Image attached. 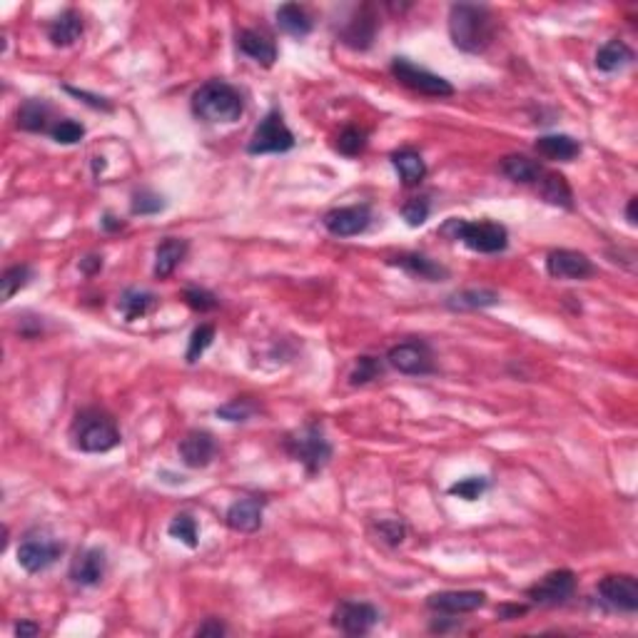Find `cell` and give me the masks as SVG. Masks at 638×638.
<instances>
[{
    "instance_id": "6da1fadb",
    "label": "cell",
    "mask_w": 638,
    "mask_h": 638,
    "mask_svg": "<svg viewBox=\"0 0 638 638\" xmlns=\"http://www.w3.org/2000/svg\"><path fill=\"white\" fill-rule=\"evenodd\" d=\"M496 20L486 5L456 3L449 11V35L454 48L464 53H484L494 43Z\"/></svg>"
},
{
    "instance_id": "7a4b0ae2",
    "label": "cell",
    "mask_w": 638,
    "mask_h": 638,
    "mask_svg": "<svg viewBox=\"0 0 638 638\" xmlns=\"http://www.w3.org/2000/svg\"><path fill=\"white\" fill-rule=\"evenodd\" d=\"M73 447L85 454H105L115 449L120 441L118 422L103 409H82L70 424Z\"/></svg>"
},
{
    "instance_id": "3957f363",
    "label": "cell",
    "mask_w": 638,
    "mask_h": 638,
    "mask_svg": "<svg viewBox=\"0 0 638 638\" xmlns=\"http://www.w3.org/2000/svg\"><path fill=\"white\" fill-rule=\"evenodd\" d=\"M192 113L205 122H235L245 113L242 95L225 80H207L192 95Z\"/></svg>"
},
{
    "instance_id": "277c9868",
    "label": "cell",
    "mask_w": 638,
    "mask_h": 638,
    "mask_svg": "<svg viewBox=\"0 0 638 638\" xmlns=\"http://www.w3.org/2000/svg\"><path fill=\"white\" fill-rule=\"evenodd\" d=\"M284 449H287V454L292 456L294 462H300V464L305 466V471L309 477L319 474L332 459V444H330V439L324 437V429L315 424V422L305 424L294 434H287Z\"/></svg>"
},
{
    "instance_id": "5b68a950",
    "label": "cell",
    "mask_w": 638,
    "mask_h": 638,
    "mask_svg": "<svg viewBox=\"0 0 638 638\" xmlns=\"http://www.w3.org/2000/svg\"><path fill=\"white\" fill-rule=\"evenodd\" d=\"M441 235L452 239H462L469 250L481 254L504 253L509 245V232L499 222H466V220H449L441 227Z\"/></svg>"
},
{
    "instance_id": "8992f818",
    "label": "cell",
    "mask_w": 638,
    "mask_h": 638,
    "mask_svg": "<svg viewBox=\"0 0 638 638\" xmlns=\"http://www.w3.org/2000/svg\"><path fill=\"white\" fill-rule=\"evenodd\" d=\"M66 544L51 533L48 529H33L23 536V541L18 546V564L27 573H40L51 569L58 558L63 556Z\"/></svg>"
},
{
    "instance_id": "52a82bcc",
    "label": "cell",
    "mask_w": 638,
    "mask_h": 638,
    "mask_svg": "<svg viewBox=\"0 0 638 638\" xmlns=\"http://www.w3.org/2000/svg\"><path fill=\"white\" fill-rule=\"evenodd\" d=\"M392 75L414 93L426 95V97H449L454 95V85L449 80H444L437 73L426 70V67L414 66L407 58H394L392 60Z\"/></svg>"
},
{
    "instance_id": "ba28073f",
    "label": "cell",
    "mask_w": 638,
    "mask_h": 638,
    "mask_svg": "<svg viewBox=\"0 0 638 638\" xmlns=\"http://www.w3.org/2000/svg\"><path fill=\"white\" fill-rule=\"evenodd\" d=\"M294 147L292 130L284 125V118L277 110L267 113L265 120H260V125L254 128L253 137L247 143L250 155H269V152H287Z\"/></svg>"
},
{
    "instance_id": "9c48e42d",
    "label": "cell",
    "mask_w": 638,
    "mask_h": 638,
    "mask_svg": "<svg viewBox=\"0 0 638 638\" xmlns=\"http://www.w3.org/2000/svg\"><path fill=\"white\" fill-rule=\"evenodd\" d=\"M386 362L401 374H414V377H422V374L434 372V357H432V349L426 342L419 339H409V342H399L389 352H386Z\"/></svg>"
},
{
    "instance_id": "30bf717a",
    "label": "cell",
    "mask_w": 638,
    "mask_h": 638,
    "mask_svg": "<svg viewBox=\"0 0 638 638\" xmlns=\"http://www.w3.org/2000/svg\"><path fill=\"white\" fill-rule=\"evenodd\" d=\"M332 624L346 636H364L379 624V611L367 601H342L334 609Z\"/></svg>"
},
{
    "instance_id": "8fae6325",
    "label": "cell",
    "mask_w": 638,
    "mask_h": 638,
    "mask_svg": "<svg viewBox=\"0 0 638 638\" xmlns=\"http://www.w3.org/2000/svg\"><path fill=\"white\" fill-rule=\"evenodd\" d=\"M576 591V576L569 569H558V572L546 573L544 579H539L536 584L526 591V596L532 598L536 606H561L573 596Z\"/></svg>"
},
{
    "instance_id": "7c38bea8",
    "label": "cell",
    "mask_w": 638,
    "mask_h": 638,
    "mask_svg": "<svg viewBox=\"0 0 638 638\" xmlns=\"http://www.w3.org/2000/svg\"><path fill=\"white\" fill-rule=\"evenodd\" d=\"M598 596L613 611H638V581L631 573H613L598 584Z\"/></svg>"
},
{
    "instance_id": "4fadbf2b",
    "label": "cell",
    "mask_w": 638,
    "mask_h": 638,
    "mask_svg": "<svg viewBox=\"0 0 638 638\" xmlns=\"http://www.w3.org/2000/svg\"><path fill=\"white\" fill-rule=\"evenodd\" d=\"M324 227L334 237H354L372 225L370 205H352V207H334L324 214Z\"/></svg>"
},
{
    "instance_id": "5bb4252c",
    "label": "cell",
    "mask_w": 638,
    "mask_h": 638,
    "mask_svg": "<svg viewBox=\"0 0 638 638\" xmlns=\"http://www.w3.org/2000/svg\"><path fill=\"white\" fill-rule=\"evenodd\" d=\"M214 456H217V441L205 429H192L180 441V459L190 469H205L213 464Z\"/></svg>"
},
{
    "instance_id": "9a60e30c",
    "label": "cell",
    "mask_w": 638,
    "mask_h": 638,
    "mask_svg": "<svg viewBox=\"0 0 638 638\" xmlns=\"http://www.w3.org/2000/svg\"><path fill=\"white\" fill-rule=\"evenodd\" d=\"M546 272L556 279H586L594 275V262L576 250H554L546 257Z\"/></svg>"
},
{
    "instance_id": "2e32d148",
    "label": "cell",
    "mask_w": 638,
    "mask_h": 638,
    "mask_svg": "<svg viewBox=\"0 0 638 638\" xmlns=\"http://www.w3.org/2000/svg\"><path fill=\"white\" fill-rule=\"evenodd\" d=\"M486 603V594L484 591H439L426 596V606L437 613H471L481 609Z\"/></svg>"
},
{
    "instance_id": "e0dca14e",
    "label": "cell",
    "mask_w": 638,
    "mask_h": 638,
    "mask_svg": "<svg viewBox=\"0 0 638 638\" xmlns=\"http://www.w3.org/2000/svg\"><path fill=\"white\" fill-rule=\"evenodd\" d=\"M107 556L103 549H85L70 564V579L78 586H97L105 579Z\"/></svg>"
},
{
    "instance_id": "ac0fdd59",
    "label": "cell",
    "mask_w": 638,
    "mask_h": 638,
    "mask_svg": "<svg viewBox=\"0 0 638 638\" xmlns=\"http://www.w3.org/2000/svg\"><path fill=\"white\" fill-rule=\"evenodd\" d=\"M262 514H265V502L257 496H245L227 509L225 524L232 532L253 533L262 526Z\"/></svg>"
},
{
    "instance_id": "d6986e66",
    "label": "cell",
    "mask_w": 638,
    "mask_h": 638,
    "mask_svg": "<svg viewBox=\"0 0 638 638\" xmlns=\"http://www.w3.org/2000/svg\"><path fill=\"white\" fill-rule=\"evenodd\" d=\"M377 27H379V20H377V15L372 13V8H362V11L346 23L339 40H342L345 45H349L352 51H367L374 43Z\"/></svg>"
},
{
    "instance_id": "ffe728a7",
    "label": "cell",
    "mask_w": 638,
    "mask_h": 638,
    "mask_svg": "<svg viewBox=\"0 0 638 638\" xmlns=\"http://www.w3.org/2000/svg\"><path fill=\"white\" fill-rule=\"evenodd\" d=\"M389 265L404 269L407 275H412L416 279H426V282H441V279L449 277V269L444 265H439L437 260L426 257V254H399V257L389 260Z\"/></svg>"
},
{
    "instance_id": "44dd1931",
    "label": "cell",
    "mask_w": 638,
    "mask_h": 638,
    "mask_svg": "<svg viewBox=\"0 0 638 638\" xmlns=\"http://www.w3.org/2000/svg\"><path fill=\"white\" fill-rule=\"evenodd\" d=\"M237 48L247 55V58H253L254 63H260V66L265 67H272L275 66V60H277V45L267 38L265 33L253 30V27H247V30L239 33Z\"/></svg>"
},
{
    "instance_id": "7402d4cb",
    "label": "cell",
    "mask_w": 638,
    "mask_h": 638,
    "mask_svg": "<svg viewBox=\"0 0 638 638\" xmlns=\"http://www.w3.org/2000/svg\"><path fill=\"white\" fill-rule=\"evenodd\" d=\"M187 247H190L187 239H180V237L162 239L158 247H155V267H152L155 277L158 279L170 277L175 269H177V265L185 260Z\"/></svg>"
},
{
    "instance_id": "603a6c76",
    "label": "cell",
    "mask_w": 638,
    "mask_h": 638,
    "mask_svg": "<svg viewBox=\"0 0 638 638\" xmlns=\"http://www.w3.org/2000/svg\"><path fill=\"white\" fill-rule=\"evenodd\" d=\"M80 35H82V15L78 11H73V8L63 11L48 26V38H51L55 48H67V45L78 43Z\"/></svg>"
},
{
    "instance_id": "cb8c5ba5",
    "label": "cell",
    "mask_w": 638,
    "mask_h": 638,
    "mask_svg": "<svg viewBox=\"0 0 638 638\" xmlns=\"http://www.w3.org/2000/svg\"><path fill=\"white\" fill-rule=\"evenodd\" d=\"M536 152L546 160H558V162H569V160L579 158L581 152V143L573 140L572 135H541L536 143Z\"/></svg>"
},
{
    "instance_id": "d4e9b609",
    "label": "cell",
    "mask_w": 638,
    "mask_h": 638,
    "mask_svg": "<svg viewBox=\"0 0 638 638\" xmlns=\"http://www.w3.org/2000/svg\"><path fill=\"white\" fill-rule=\"evenodd\" d=\"M392 165L397 170L399 180L404 187H416L422 180L426 177V165L422 155L412 150V147H404V150H397L392 155Z\"/></svg>"
},
{
    "instance_id": "484cf974",
    "label": "cell",
    "mask_w": 638,
    "mask_h": 638,
    "mask_svg": "<svg viewBox=\"0 0 638 638\" xmlns=\"http://www.w3.org/2000/svg\"><path fill=\"white\" fill-rule=\"evenodd\" d=\"M499 167L511 183H518V185H536L539 177L544 175V167L526 155H506Z\"/></svg>"
},
{
    "instance_id": "4316f807",
    "label": "cell",
    "mask_w": 638,
    "mask_h": 638,
    "mask_svg": "<svg viewBox=\"0 0 638 638\" xmlns=\"http://www.w3.org/2000/svg\"><path fill=\"white\" fill-rule=\"evenodd\" d=\"M277 26L282 33H287L292 38H307L312 33V18L302 5L284 3L277 8Z\"/></svg>"
},
{
    "instance_id": "83f0119b",
    "label": "cell",
    "mask_w": 638,
    "mask_h": 638,
    "mask_svg": "<svg viewBox=\"0 0 638 638\" xmlns=\"http://www.w3.org/2000/svg\"><path fill=\"white\" fill-rule=\"evenodd\" d=\"M539 195L549 202V205H556V207H566V210H572L573 207V195H572V187L566 183V177L558 173H546L539 177Z\"/></svg>"
},
{
    "instance_id": "f1b7e54d",
    "label": "cell",
    "mask_w": 638,
    "mask_h": 638,
    "mask_svg": "<svg viewBox=\"0 0 638 638\" xmlns=\"http://www.w3.org/2000/svg\"><path fill=\"white\" fill-rule=\"evenodd\" d=\"M18 128L27 133L51 130V105L45 100H26L18 107Z\"/></svg>"
},
{
    "instance_id": "f546056e",
    "label": "cell",
    "mask_w": 638,
    "mask_h": 638,
    "mask_svg": "<svg viewBox=\"0 0 638 638\" xmlns=\"http://www.w3.org/2000/svg\"><path fill=\"white\" fill-rule=\"evenodd\" d=\"M634 60V51L626 45L624 40H609L598 48L596 67L601 73H616Z\"/></svg>"
},
{
    "instance_id": "4dcf8cb0",
    "label": "cell",
    "mask_w": 638,
    "mask_h": 638,
    "mask_svg": "<svg viewBox=\"0 0 638 638\" xmlns=\"http://www.w3.org/2000/svg\"><path fill=\"white\" fill-rule=\"evenodd\" d=\"M158 305V297L145 290H128V292L120 297L118 309L122 312V317L128 322L145 317L147 312H152V307Z\"/></svg>"
},
{
    "instance_id": "1f68e13d",
    "label": "cell",
    "mask_w": 638,
    "mask_h": 638,
    "mask_svg": "<svg viewBox=\"0 0 638 638\" xmlns=\"http://www.w3.org/2000/svg\"><path fill=\"white\" fill-rule=\"evenodd\" d=\"M33 277V269L27 265H15L11 269L3 272V279H0V287H3V302L13 300L15 292H20L26 287L27 282Z\"/></svg>"
},
{
    "instance_id": "d6a6232c",
    "label": "cell",
    "mask_w": 638,
    "mask_h": 638,
    "mask_svg": "<svg viewBox=\"0 0 638 638\" xmlns=\"http://www.w3.org/2000/svg\"><path fill=\"white\" fill-rule=\"evenodd\" d=\"M370 135H367V130H362V128H345L342 133H339V137H337V150L342 152V155H346V158H357V155H362L364 150H367V140Z\"/></svg>"
},
{
    "instance_id": "836d02e7",
    "label": "cell",
    "mask_w": 638,
    "mask_h": 638,
    "mask_svg": "<svg viewBox=\"0 0 638 638\" xmlns=\"http://www.w3.org/2000/svg\"><path fill=\"white\" fill-rule=\"evenodd\" d=\"M382 362L377 357H359L354 362V370L349 374V385L352 386H364L374 382V379H379L382 377Z\"/></svg>"
},
{
    "instance_id": "e575fe53",
    "label": "cell",
    "mask_w": 638,
    "mask_h": 638,
    "mask_svg": "<svg viewBox=\"0 0 638 638\" xmlns=\"http://www.w3.org/2000/svg\"><path fill=\"white\" fill-rule=\"evenodd\" d=\"M167 533L177 539V541H183L185 546L190 549H195L198 546V521L190 517V514H177V517L170 521V526H167Z\"/></svg>"
},
{
    "instance_id": "d590c367",
    "label": "cell",
    "mask_w": 638,
    "mask_h": 638,
    "mask_svg": "<svg viewBox=\"0 0 638 638\" xmlns=\"http://www.w3.org/2000/svg\"><path fill=\"white\" fill-rule=\"evenodd\" d=\"M499 302V294L492 290H466L462 294H454L449 305L454 309H477V307H492Z\"/></svg>"
},
{
    "instance_id": "8d00e7d4",
    "label": "cell",
    "mask_w": 638,
    "mask_h": 638,
    "mask_svg": "<svg viewBox=\"0 0 638 638\" xmlns=\"http://www.w3.org/2000/svg\"><path fill=\"white\" fill-rule=\"evenodd\" d=\"M374 529H377V536L389 546H399L407 539V524L397 517L377 518V521H374Z\"/></svg>"
},
{
    "instance_id": "74e56055",
    "label": "cell",
    "mask_w": 638,
    "mask_h": 638,
    "mask_svg": "<svg viewBox=\"0 0 638 638\" xmlns=\"http://www.w3.org/2000/svg\"><path fill=\"white\" fill-rule=\"evenodd\" d=\"M214 339V327L213 324H199L195 327V332L190 334V345H187V364H195L205 352H207V346L213 345Z\"/></svg>"
},
{
    "instance_id": "f35d334b",
    "label": "cell",
    "mask_w": 638,
    "mask_h": 638,
    "mask_svg": "<svg viewBox=\"0 0 638 638\" xmlns=\"http://www.w3.org/2000/svg\"><path fill=\"white\" fill-rule=\"evenodd\" d=\"M257 404H254L253 399L242 397V399H232V401H227L222 407H217V416H222L227 422H247L253 414H257Z\"/></svg>"
},
{
    "instance_id": "ab89813d",
    "label": "cell",
    "mask_w": 638,
    "mask_h": 638,
    "mask_svg": "<svg viewBox=\"0 0 638 638\" xmlns=\"http://www.w3.org/2000/svg\"><path fill=\"white\" fill-rule=\"evenodd\" d=\"M489 489V478L484 477H466L462 481H456L449 486V494L452 496H459V499H464V502H477L481 499L484 494Z\"/></svg>"
},
{
    "instance_id": "60d3db41",
    "label": "cell",
    "mask_w": 638,
    "mask_h": 638,
    "mask_svg": "<svg viewBox=\"0 0 638 638\" xmlns=\"http://www.w3.org/2000/svg\"><path fill=\"white\" fill-rule=\"evenodd\" d=\"M51 137L60 145H75L85 137V128L75 122V120H58L51 128Z\"/></svg>"
},
{
    "instance_id": "b9f144b4",
    "label": "cell",
    "mask_w": 638,
    "mask_h": 638,
    "mask_svg": "<svg viewBox=\"0 0 638 638\" xmlns=\"http://www.w3.org/2000/svg\"><path fill=\"white\" fill-rule=\"evenodd\" d=\"M165 210V199L152 190H140L133 195V213L135 214H158Z\"/></svg>"
},
{
    "instance_id": "7bdbcfd3",
    "label": "cell",
    "mask_w": 638,
    "mask_h": 638,
    "mask_svg": "<svg viewBox=\"0 0 638 638\" xmlns=\"http://www.w3.org/2000/svg\"><path fill=\"white\" fill-rule=\"evenodd\" d=\"M429 213H432V205H429L426 198H412L409 202H404V207H401V217L407 220L409 227L424 225L426 220H429Z\"/></svg>"
},
{
    "instance_id": "ee69618b",
    "label": "cell",
    "mask_w": 638,
    "mask_h": 638,
    "mask_svg": "<svg viewBox=\"0 0 638 638\" xmlns=\"http://www.w3.org/2000/svg\"><path fill=\"white\" fill-rule=\"evenodd\" d=\"M183 300L195 312H210V309L217 307V297L213 292H207V290H202V287H187L185 292H183Z\"/></svg>"
},
{
    "instance_id": "f6af8a7d",
    "label": "cell",
    "mask_w": 638,
    "mask_h": 638,
    "mask_svg": "<svg viewBox=\"0 0 638 638\" xmlns=\"http://www.w3.org/2000/svg\"><path fill=\"white\" fill-rule=\"evenodd\" d=\"M198 636H225L227 628L225 624H220L217 619H207L205 624L198 626V631H195Z\"/></svg>"
},
{
    "instance_id": "bcb514c9",
    "label": "cell",
    "mask_w": 638,
    "mask_h": 638,
    "mask_svg": "<svg viewBox=\"0 0 638 638\" xmlns=\"http://www.w3.org/2000/svg\"><path fill=\"white\" fill-rule=\"evenodd\" d=\"M529 611V606H518V603H506V606H499V619L502 621H514V619H518V616H524V613Z\"/></svg>"
},
{
    "instance_id": "7dc6e473",
    "label": "cell",
    "mask_w": 638,
    "mask_h": 638,
    "mask_svg": "<svg viewBox=\"0 0 638 638\" xmlns=\"http://www.w3.org/2000/svg\"><path fill=\"white\" fill-rule=\"evenodd\" d=\"M67 93L75 95V97H82L85 103H90L93 107H103V110H110V103H105L103 97H93V95H88L85 90H75V88H66Z\"/></svg>"
},
{
    "instance_id": "c3c4849f",
    "label": "cell",
    "mask_w": 638,
    "mask_h": 638,
    "mask_svg": "<svg viewBox=\"0 0 638 638\" xmlns=\"http://www.w3.org/2000/svg\"><path fill=\"white\" fill-rule=\"evenodd\" d=\"M80 269L85 272V275H95V272H100L103 269V257H85V260H80Z\"/></svg>"
},
{
    "instance_id": "681fc988",
    "label": "cell",
    "mask_w": 638,
    "mask_h": 638,
    "mask_svg": "<svg viewBox=\"0 0 638 638\" xmlns=\"http://www.w3.org/2000/svg\"><path fill=\"white\" fill-rule=\"evenodd\" d=\"M40 634V626L33 624V621H20V624H15V636L20 638H33Z\"/></svg>"
},
{
    "instance_id": "f907efd6",
    "label": "cell",
    "mask_w": 638,
    "mask_h": 638,
    "mask_svg": "<svg viewBox=\"0 0 638 638\" xmlns=\"http://www.w3.org/2000/svg\"><path fill=\"white\" fill-rule=\"evenodd\" d=\"M636 205H638V198H631L628 199V207H626V220H628V225L631 227H636V222H638Z\"/></svg>"
},
{
    "instance_id": "816d5d0a",
    "label": "cell",
    "mask_w": 638,
    "mask_h": 638,
    "mask_svg": "<svg viewBox=\"0 0 638 638\" xmlns=\"http://www.w3.org/2000/svg\"><path fill=\"white\" fill-rule=\"evenodd\" d=\"M103 227H105V230H110V232H115V230H122V227H125V222H120L118 217H113V214H105V220H103Z\"/></svg>"
}]
</instances>
